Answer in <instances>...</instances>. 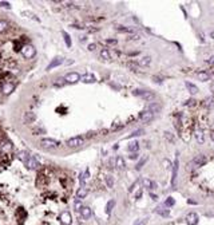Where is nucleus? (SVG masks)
Returning a JSON list of instances; mask_svg holds the SVG:
<instances>
[{
	"label": "nucleus",
	"instance_id": "nucleus-2",
	"mask_svg": "<svg viewBox=\"0 0 214 225\" xmlns=\"http://www.w3.org/2000/svg\"><path fill=\"white\" fill-rule=\"evenodd\" d=\"M22 54H23V56H24L26 59H32L33 56H35V54H36V50H35V47H33L32 44H24V46H23V48H22Z\"/></svg>",
	"mask_w": 214,
	"mask_h": 225
},
{
	"label": "nucleus",
	"instance_id": "nucleus-19",
	"mask_svg": "<svg viewBox=\"0 0 214 225\" xmlns=\"http://www.w3.org/2000/svg\"><path fill=\"white\" fill-rule=\"evenodd\" d=\"M88 194V189L87 188H85V186H82L80 189L76 192V199L78 200H82V199H85V197Z\"/></svg>",
	"mask_w": 214,
	"mask_h": 225
},
{
	"label": "nucleus",
	"instance_id": "nucleus-34",
	"mask_svg": "<svg viewBox=\"0 0 214 225\" xmlns=\"http://www.w3.org/2000/svg\"><path fill=\"white\" fill-rule=\"evenodd\" d=\"M116 30H118V31H120V32H129V33L134 31L133 28H129V27H122V26L116 27Z\"/></svg>",
	"mask_w": 214,
	"mask_h": 225
},
{
	"label": "nucleus",
	"instance_id": "nucleus-7",
	"mask_svg": "<svg viewBox=\"0 0 214 225\" xmlns=\"http://www.w3.org/2000/svg\"><path fill=\"white\" fill-rule=\"evenodd\" d=\"M24 163H26V166L28 167V169H31V170H38L40 167V163L38 162V160L33 158V157H29Z\"/></svg>",
	"mask_w": 214,
	"mask_h": 225
},
{
	"label": "nucleus",
	"instance_id": "nucleus-25",
	"mask_svg": "<svg viewBox=\"0 0 214 225\" xmlns=\"http://www.w3.org/2000/svg\"><path fill=\"white\" fill-rule=\"evenodd\" d=\"M100 58L105 59V60H111V52L107 48H103L102 51H100Z\"/></svg>",
	"mask_w": 214,
	"mask_h": 225
},
{
	"label": "nucleus",
	"instance_id": "nucleus-13",
	"mask_svg": "<svg viewBox=\"0 0 214 225\" xmlns=\"http://www.w3.org/2000/svg\"><path fill=\"white\" fill-rule=\"evenodd\" d=\"M195 76L198 78L199 80H202V82H206V80H210V74L203 71V70H201V71H197L195 72Z\"/></svg>",
	"mask_w": 214,
	"mask_h": 225
},
{
	"label": "nucleus",
	"instance_id": "nucleus-43",
	"mask_svg": "<svg viewBox=\"0 0 214 225\" xmlns=\"http://www.w3.org/2000/svg\"><path fill=\"white\" fill-rule=\"evenodd\" d=\"M33 134H35V135H39V134H44V130H43V129H36V130H33Z\"/></svg>",
	"mask_w": 214,
	"mask_h": 225
},
{
	"label": "nucleus",
	"instance_id": "nucleus-40",
	"mask_svg": "<svg viewBox=\"0 0 214 225\" xmlns=\"http://www.w3.org/2000/svg\"><path fill=\"white\" fill-rule=\"evenodd\" d=\"M143 91H145V90H142V89H136V90H134V91H133V94H134L135 97H142Z\"/></svg>",
	"mask_w": 214,
	"mask_h": 225
},
{
	"label": "nucleus",
	"instance_id": "nucleus-16",
	"mask_svg": "<svg viewBox=\"0 0 214 225\" xmlns=\"http://www.w3.org/2000/svg\"><path fill=\"white\" fill-rule=\"evenodd\" d=\"M80 80L85 83H94V82H96V78L92 74H85V75L80 76Z\"/></svg>",
	"mask_w": 214,
	"mask_h": 225
},
{
	"label": "nucleus",
	"instance_id": "nucleus-47",
	"mask_svg": "<svg viewBox=\"0 0 214 225\" xmlns=\"http://www.w3.org/2000/svg\"><path fill=\"white\" fill-rule=\"evenodd\" d=\"M106 43H107V44H112L114 46V44H116V40L115 39H109V40H106Z\"/></svg>",
	"mask_w": 214,
	"mask_h": 225
},
{
	"label": "nucleus",
	"instance_id": "nucleus-30",
	"mask_svg": "<svg viewBox=\"0 0 214 225\" xmlns=\"http://www.w3.org/2000/svg\"><path fill=\"white\" fill-rule=\"evenodd\" d=\"M114 205H115V201H114V200H110L109 202H107V205H106V213H107V214L111 213Z\"/></svg>",
	"mask_w": 214,
	"mask_h": 225
},
{
	"label": "nucleus",
	"instance_id": "nucleus-45",
	"mask_svg": "<svg viewBox=\"0 0 214 225\" xmlns=\"http://www.w3.org/2000/svg\"><path fill=\"white\" fill-rule=\"evenodd\" d=\"M153 80H154V82H157V83H160V82H162V78H160V76L154 75V76H153Z\"/></svg>",
	"mask_w": 214,
	"mask_h": 225
},
{
	"label": "nucleus",
	"instance_id": "nucleus-37",
	"mask_svg": "<svg viewBox=\"0 0 214 225\" xmlns=\"http://www.w3.org/2000/svg\"><path fill=\"white\" fill-rule=\"evenodd\" d=\"M55 86H59V87H62V86H64L66 85V80H64V78H59V79H56V82L54 83Z\"/></svg>",
	"mask_w": 214,
	"mask_h": 225
},
{
	"label": "nucleus",
	"instance_id": "nucleus-24",
	"mask_svg": "<svg viewBox=\"0 0 214 225\" xmlns=\"http://www.w3.org/2000/svg\"><path fill=\"white\" fill-rule=\"evenodd\" d=\"M127 150L131 153H136L139 150V143L136 142V141H134V142H131L129 146H127Z\"/></svg>",
	"mask_w": 214,
	"mask_h": 225
},
{
	"label": "nucleus",
	"instance_id": "nucleus-52",
	"mask_svg": "<svg viewBox=\"0 0 214 225\" xmlns=\"http://www.w3.org/2000/svg\"><path fill=\"white\" fill-rule=\"evenodd\" d=\"M207 63H209L210 66H214V55L212 56V58H210L209 60H207Z\"/></svg>",
	"mask_w": 214,
	"mask_h": 225
},
{
	"label": "nucleus",
	"instance_id": "nucleus-26",
	"mask_svg": "<svg viewBox=\"0 0 214 225\" xmlns=\"http://www.w3.org/2000/svg\"><path fill=\"white\" fill-rule=\"evenodd\" d=\"M143 185H145V188H147V189H154V188H157V184L155 182H153L151 180H147V178H145L143 180Z\"/></svg>",
	"mask_w": 214,
	"mask_h": 225
},
{
	"label": "nucleus",
	"instance_id": "nucleus-4",
	"mask_svg": "<svg viewBox=\"0 0 214 225\" xmlns=\"http://www.w3.org/2000/svg\"><path fill=\"white\" fill-rule=\"evenodd\" d=\"M40 145L44 147V149H55V147H58L60 143L52 138H44V139L40 141Z\"/></svg>",
	"mask_w": 214,
	"mask_h": 225
},
{
	"label": "nucleus",
	"instance_id": "nucleus-42",
	"mask_svg": "<svg viewBox=\"0 0 214 225\" xmlns=\"http://www.w3.org/2000/svg\"><path fill=\"white\" fill-rule=\"evenodd\" d=\"M165 137H166V138L169 139V141H171V142H174V141H175V139H174V137H173L170 133H165Z\"/></svg>",
	"mask_w": 214,
	"mask_h": 225
},
{
	"label": "nucleus",
	"instance_id": "nucleus-8",
	"mask_svg": "<svg viewBox=\"0 0 214 225\" xmlns=\"http://www.w3.org/2000/svg\"><path fill=\"white\" fill-rule=\"evenodd\" d=\"M59 220L60 223H62L63 225H71L72 223V219H71V214H70V212H62L59 216Z\"/></svg>",
	"mask_w": 214,
	"mask_h": 225
},
{
	"label": "nucleus",
	"instance_id": "nucleus-50",
	"mask_svg": "<svg viewBox=\"0 0 214 225\" xmlns=\"http://www.w3.org/2000/svg\"><path fill=\"white\" fill-rule=\"evenodd\" d=\"M136 158H138V154H136V153H131V154H130V160H136Z\"/></svg>",
	"mask_w": 214,
	"mask_h": 225
},
{
	"label": "nucleus",
	"instance_id": "nucleus-17",
	"mask_svg": "<svg viewBox=\"0 0 214 225\" xmlns=\"http://www.w3.org/2000/svg\"><path fill=\"white\" fill-rule=\"evenodd\" d=\"M80 214H82V217H83L85 220H88L90 217H91L92 212H91V209H90L88 206H83L82 209H80Z\"/></svg>",
	"mask_w": 214,
	"mask_h": 225
},
{
	"label": "nucleus",
	"instance_id": "nucleus-56",
	"mask_svg": "<svg viewBox=\"0 0 214 225\" xmlns=\"http://www.w3.org/2000/svg\"><path fill=\"white\" fill-rule=\"evenodd\" d=\"M213 75H214V71H213Z\"/></svg>",
	"mask_w": 214,
	"mask_h": 225
},
{
	"label": "nucleus",
	"instance_id": "nucleus-14",
	"mask_svg": "<svg viewBox=\"0 0 214 225\" xmlns=\"http://www.w3.org/2000/svg\"><path fill=\"white\" fill-rule=\"evenodd\" d=\"M185 86H186L187 91H189L190 94H193V95H195V94H198V93H199L198 87L194 85V83H192V82H185Z\"/></svg>",
	"mask_w": 214,
	"mask_h": 225
},
{
	"label": "nucleus",
	"instance_id": "nucleus-33",
	"mask_svg": "<svg viewBox=\"0 0 214 225\" xmlns=\"http://www.w3.org/2000/svg\"><path fill=\"white\" fill-rule=\"evenodd\" d=\"M88 174H90V172H88V169H87L86 172L83 173L82 176H80V184H82V185H85V181L88 178Z\"/></svg>",
	"mask_w": 214,
	"mask_h": 225
},
{
	"label": "nucleus",
	"instance_id": "nucleus-36",
	"mask_svg": "<svg viewBox=\"0 0 214 225\" xmlns=\"http://www.w3.org/2000/svg\"><path fill=\"white\" fill-rule=\"evenodd\" d=\"M143 134V130L142 129H139V130H135V132H133L131 134H130L127 138H133V137H138V135H142Z\"/></svg>",
	"mask_w": 214,
	"mask_h": 225
},
{
	"label": "nucleus",
	"instance_id": "nucleus-27",
	"mask_svg": "<svg viewBox=\"0 0 214 225\" xmlns=\"http://www.w3.org/2000/svg\"><path fill=\"white\" fill-rule=\"evenodd\" d=\"M62 35H63V39H64V43L67 47H71L72 46V42H71V38H70V35L67 33L66 31H62Z\"/></svg>",
	"mask_w": 214,
	"mask_h": 225
},
{
	"label": "nucleus",
	"instance_id": "nucleus-54",
	"mask_svg": "<svg viewBox=\"0 0 214 225\" xmlns=\"http://www.w3.org/2000/svg\"><path fill=\"white\" fill-rule=\"evenodd\" d=\"M210 91H213V93H214V83H213L212 86H210Z\"/></svg>",
	"mask_w": 214,
	"mask_h": 225
},
{
	"label": "nucleus",
	"instance_id": "nucleus-11",
	"mask_svg": "<svg viewBox=\"0 0 214 225\" xmlns=\"http://www.w3.org/2000/svg\"><path fill=\"white\" fill-rule=\"evenodd\" d=\"M62 63H63V58H54L51 60V63L47 66V71H50V70H52V69H55V67L60 66Z\"/></svg>",
	"mask_w": 214,
	"mask_h": 225
},
{
	"label": "nucleus",
	"instance_id": "nucleus-31",
	"mask_svg": "<svg viewBox=\"0 0 214 225\" xmlns=\"http://www.w3.org/2000/svg\"><path fill=\"white\" fill-rule=\"evenodd\" d=\"M105 180H106V185H107V188H112L114 186V178H112V176H106L105 177Z\"/></svg>",
	"mask_w": 214,
	"mask_h": 225
},
{
	"label": "nucleus",
	"instance_id": "nucleus-15",
	"mask_svg": "<svg viewBox=\"0 0 214 225\" xmlns=\"http://www.w3.org/2000/svg\"><path fill=\"white\" fill-rule=\"evenodd\" d=\"M150 63H151V56H143V58H140V59L136 60V65L142 66V67L150 66Z\"/></svg>",
	"mask_w": 214,
	"mask_h": 225
},
{
	"label": "nucleus",
	"instance_id": "nucleus-55",
	"mask_svg": "<svg viewBox=\"0 0 214 225\" xmlns=\"http://www.w3.org/2000/svg\"><path fill=\"white\" fill-rule=\"evenodd\" d=\"M210 38H212V39H214V31H212V32H210Z\"/></svg>",
	"mask_w": 214,
	"mask_h": 225
},
{
	"label": "nucleus",
	"instance_id": "nucleus-20",
	"mask_svg": "<svg viewBox=\"0 0 214 225\" xmlns=\"http://www.w3.org/2000/svg\"><path fill=\"white\" fill-rule=\"evenodd\" d=\"M194 135H195V139H197V142H198L199 145H202V143L205 142V134H203L202 130H197Z\"/></svg>",
	"mask_w": 214,
	"mask_h": 225
},
{
	"label": "nucleus",
	"instance_id": "nucleus-53",
	"mask_svg": "<svg viewBox=\"0 0 214 225\" xmlns=\"http://www.w3.org/2000/svg\"><path fill=\"white\" fill-rule=\"evenodd\" d=\"M210 138H212V141H213V142H214V130H213V132H212V133H210Z\"/></svg>",
	"mask_w": 214,
	"mask_h": 225
},
{
	"label": "nucleus",
	"instance_id": "nucleus-28",
	"mask_svg": "<svg viewBox=\"0 0 214 225\" xmlns=\"http://www.w3.org/2000/svg\"><path fill=\"white\" fill-rule=\"evenodd\" d=\"M16 214H18V217H19L20 221H23V220L27 219V212H26L24 209H23V208H19L18 212H16Z\"/></svg>",
	"mask_w": 214,
	"mask_h": 225
},
{
	"label": "nucleus",
	"instance_id": "nucleus-39",
	"mask_svg": "<svg viewBox=\"0 0 214 225\" xmlns=\"http://www.w3.org/2000/svg\"><path fill=\"white\" fill-rule=\"evenodd\" d=\"M146 161H147V158H146V157H145V158H142V160H140L139 162H138V165H136V170H140V169H142V166L145 165V162H146Z\"/></svg>",
	"mask_w": 214,
	"mask_h": 225
},
{
	"label": "nucleus",
	"instance_id": "nucleus-46",
	"mask_svg": "<svg viewBox=\"0 0 214 225\" xmlns=\"http://www.w3.org/2000/svg\"><path fill=\"white\" fill-rule=\"evenodd\" d=\"M96 50V44L92 43V44H88V51H95Z\"/></svg>",
	"mask_w": 214,
	"mask_h": 225
},
{
	"label": "nucleus",
	"instance_id": "nucleus-32",
	"mask_svg": "<svg viewBox=\"0 0 214 225\" xmlns=\"http://www.w3.org/2000/svg\"><path fill=\"white\" fill-rule=\"evenodd\" d=\"M7 28H8V23L4 22V20H0V33H3Z\"/></svg>",
	"mask_w": 214,
	"mask_h": 225
},
{
	"label": "nucleus",
	"instance_id": "nucleus-23",
	"mask_svg": "<svg viewBox=\"0 0 214 225\" xmlns=\"http://www.w3.org/2000/svg\"><path fill=\"white\" fill-rule=\"evenodd\" d=\"M115 166L118 167V169H125L126 163H125V160H123V157H120V156L116 157V158H115Z\"/></svg>",
	"mask_w": 214,
	"mask_h": 225
},
{
	"label": "nucleus",
	"instance_id": "nucleus-9",
	"mask_svg": "<svg viewBox=\"0 0 214 225\" xmlns=\"http://www.w3.org/2000/svg\"><path fill=\"white\" fill-rule=\"evenodd\" d=\"M66 83H76L78 80H80V75L78 72H68L64 76Z\"/></svg>",
	"mask_w": 214,
	"mask_h": 225
},
{
	"label": "nucleus",
	"instance_id": "nucleus-48",
	"mask_svg": "<svg viewBox=\"0 0 214 225\" xmlns=\"http://www.w3.org/2000/svg\"><path fill=\"white\" fill-rule=\"evenodd\" d=\"M75 209L76 210L80 209V200H78V199H76V201H75Z\"/></svg>",
	"mask_w": 214,
	"mask_h": 225
},
{
	"label": "nucleus",
	"instance_id": "nucleus-22",
	"mask_svg": "<svg viewBox=\"0 0 214 225\" xmlns=\"http://www.w3.org/2000/svg\"><path fill=\"white\" fill-rule=\"evenodd\" d=\"M13 89H15V85H13V83L5 82V83H4V87H3V93H4L5 95H8V94L11 93Z\"/></svg>",
	"mask_w": 214,
	"mask_h": 225
},
{
	"label": "nucleus",
	"instance_id": "nucleus-18",
	"mask_svg": "<svg viewBox=\"0 0 214 225\" xmlns=\"http://www.w3.org/2000/svg\"><path fill=\"white\" fill-rule=\"evenodd\" d=\"M142 98L147 100V102H151L153 99H155V94H154L153 91H149V90H145L142 94Z\"/></svg>",
	"mask_w": 214,
	"mask_h": 225
},
{
	"label": "nucleus",
	"instance_id": "nucleus-41",
	"mask_svg": "<svg viewBox=\"0 0 214 225\" xmlns=\"http://www.w3.org/2000/svg\"><path fill=\"white\" fill-rule=\"evenodd\" d=\"M165 205H167V206H171V205H174V200L171 199V197H169L166 201H165Z\"/></svg>",
	"mask_w": 214,
	"mask_h": 225
},
{
	"label": "nucleus",
	"instance_id": "nucleus-3",
	"mask_svg": "<svg viewBox=\"0 0 214 225\" xmlns=\"http://www.w3.org/2000/svg\"><path fill=\"white\" fill-rule=\"evenodd\" d=\"M83 142H85V138L80 135H76V137H72V138L67 139L66 141V145L68 147H79L83 145Z\"/></svg>",
	"mask_w": 214,
	"mask_h": 225
},
{
	"label": "nucleus",
	"instance_id": "nucleus-38",
	"mask_svg": "<svg viewBox=\"0 0 214 225\" xmlns=\"http://www.w3.org/2000/svg\"><path fill=\"white\" fill-rule=\"evenodd\" d=\"M157 212H158L160 216H163V217L169 216V210H165V209H162V208H157Z\"/></svg>",
	"mask_w": 214,
	"mask_h": 225
},
{
	"label": "nucleus",
	"instance_id": "nucleus-12",
	"mask_svg": "<svg viewBox=\"0 0 214 225\" xmlns=\"http://www.w3.org/2000/svg\"><path fill=\"white\" fill-rule=\"evenodd\" d=\"M160 109H162V106L159 105V103H157V102H153V103H150L149 106H147V111H150V113H153V114H155V113H158V111H160Z\"/></svg>",
	"mask_w": 214,
	"mask_h": 225
},
{
	"label": "nucleus",
	"instance_id": "nucleus-49",
	"mask_svg": "<svg viewBox=\"0 0 214 225\" xmlns=\"http://www.w3.org/2000/svg\"><path fill=\"white\" fill-rule=\"evenodd\" d=\"M146 224H147V219H143V220H140V221L136 223V225H146Z\"/></svg>",
	"mask_w": 214,
	"mask_h": 225
},
{
	"label": "nucleus",
	"instance_id": "nucleus-29",
	"mask_svg": "<svg viewBox=\"0 0 214 225\" xmlns=\"http://www.w3.org/2000/svg\"><path fill=\"white\" fill-rule=\"evenodd\" d=\"M18 158L22 160L23 162H26V161L29 158V154L27 153V152H20V153H18Z\"/></svg>",
	"mask_w": 214,
	"mask_h": 225
},
{
	"label": "nucleus",
	"instance_id": "nucleus-51",
	"mask_svg": "<svg viewBox=\"0 0 214 225\" xmlns=\"http://www.w3.org/2000/svg\"><path fill=\"white\" fill-rule=\"evenodd\" d=\"M139 38H140V36H139V35H131V36H130V38H129V39H130V40H138Z\"/></svg>",
	"mask_w": 214,
	"mask_h": 225
},
{
	"label": "nucleus",
	"instance_id": "nucleus-1",
	"mask_svg": "<svg viewBox=\"0 0 214 225\" xmlns=\"http://www.w3.org/2000/svg\"><path fill=\"white\" fill-rule=\"evenodd\" d=\"M206 163V156L205 154H198L189 162V166L193 167V169H198V167L203 166Z\"/></svg>",
	"mask_w": 214,
	"mask_h": 225
},
{
	"label": "nucleus",
	"instance_id": "nucleus-6",
	"mask_svg": "<svg viewBox=\"0 0 214 225\" xmlns=\"http://www.w3.org/2000/svg\"><path fill=\"white\" fill-rule=\"evenodd\" d=\"M153 118H154V114L150 113V111H147V110H145V111H142V113L139 114V121H140L142 123H149V122H151Z\"/></svg>",
	"mask_w": 214,
	"mask_h": 225
},
{
	"label": "nucleus",
	"instance_id": "nucleus-44",
	"mask_svg": "<svg viewBox=\"0 0 214 225\" xmlns=\"http://www.w3.org/2000/svg\"><path fill=\"white\" fill-rule=\"evenodd\" d=\"M0 5H2V7H5V8H11V5H9L8 2H0Z\"/></svg>",
	"mask_w": 214,
	"mask_h": 225
},
{
	"label": "nucleus",
	"instance_id": "nucleus-35",
	"mask_svg": "<svg viewBox=\"0 0 214 225\" xmlns=\"http://www.w3.org/2000/svg\"><path fill=\"white\" fill-rule=\"evenodd\" d=\"M127 67H129L131 71H138V65L134 63V62H129V63H127Z\"/></svg>",
	"mask_w": 214,
	"mask_h": 225
},
{
	"label": "nucleus",
	"instance_id": "nucleus-10",
	"mask_svg": "<svg viewBox=\"0 0 214 225\" xmlns=\"http://www.w3.org/2000/svg\"><path fill=\"white\" fill-rule=\"evenodd\" d=\"M178 166H179V160L178 156L175 157V161L173 163V176H171V185H175V180H177V174H178Z\"/></svg>",
	"mask_w": 214,
	"mask_h": 225
},
{
	"label": "nucleus",
	"instance_id": "nucleus-5",
	"mask_svg": "<svg viewBox=\"0 0 214 225\" xmlns=\"http://www.w3.org/2000/svg\"><path fill=\"white\" fill-rule=\"evenodd\" d=\"M36 121V114L33 111H26L23 114V122L26 123V125H31Z\"/></svg>",
	"mask_w": 214,
	"mask_h": 225
},
{
	"label": "nucleus",
	"instance_id": "nucleus-21",
	"mask_svg": "<svg viewBox=\"0 0 214 225\" xmlns=\"http://www.w3.org/2000/svg\"><path fill=\"white\" fill-rule=\"evenodd\" d=\"M186 221H187L189 225H195L197 221H198V216H197L195 213H190L189 216L186 217Z\"/></svg>",
	"mask_w": 214,
	"mask_h": 225
}]
</instances>
